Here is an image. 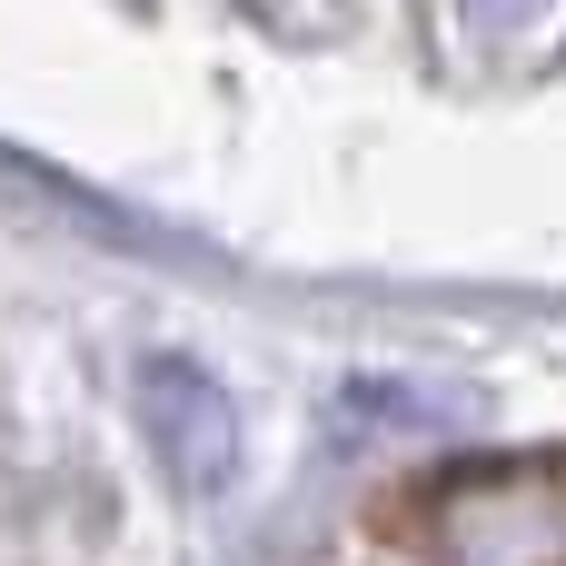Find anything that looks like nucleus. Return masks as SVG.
Instances as JSON below:
<instances>
[{
  "instance_id": "nucleus-1",
  "label": "nucleus",
  "mask_w": 566,
  "mask_h": 566,
  "mask_svg": "<svg viewBox=\"0 0 566 566\" xmlns=\"http://www.w3.org/2000/svg\"><path fill=\"white\" fill-rule=\"evenodd\" d=\"M418 537L438 566H566V468L557 458L458 468L438 478Z\"/></svg>"
},
{
  "instance_id": "nucleus-2",
  "label": "nucleus",
  "mask_w": 566,
  "mask_h": 566,
  "mask_svg": "<svg viewBox=\"0 0 566 566\" xmlns=\"http://www.w3.org/2000/svg\"><path fill=\"white\" fill-rule=\"evenodd\" d=\"M129 408H139V438H149V458H159V478H169L179 497H219V488L239 478V408H229V388H219L209 368H189V358H139Z\"/></svg>"
},
{
  "instance_id": "nucleus-3",
  "label": "nucleus",
  "mask_w": 566,
  "mask_h": 566,
  "mask_svg": "<svg viewBox=\"0 0 566 566\" xmlns=\"http://www.w3.org/2000/svg\"><path fill=\"white\" fill-rule=\"evenodd\" d=\"M478 20H517V10H537V0H468Z\"/></svg>"
}]
</instances>
